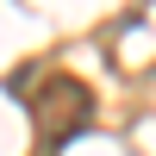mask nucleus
I'll return each mask as SVG.
<instances>
[{
  "instance_id": "nucleus-1",
  "label": "nucleus",
  "mask_w": 156,
  "mask_h": 156,
  "mask_svg": "<svg viewBox=\"0 0 156 156\" xmlns=\"http://www.w3.org/2000/svg\"><path fill=\"white\" fill-rule=\"evenodd\" d=\"M31 119L44 144H69L94 125V87L75 75H44V87L31 94Z\"/></svg>"
}]
</instances>
